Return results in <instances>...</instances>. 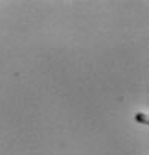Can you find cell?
<instances>
[{"label":"cell","mask_w":149,"mask_h":155,"mask_svg":"<svg viewBox=\"0 0 149 155\" xmlns=\"http://www.w3.org/2000/svg\"><path fill=\"white\" fill-rule=\"evenodd\" d=\"M136 120L140 122V124H143V125H148L149 124V119L145 113H136Z\"/></svg>","instance_id":"1"}]
</instances>
